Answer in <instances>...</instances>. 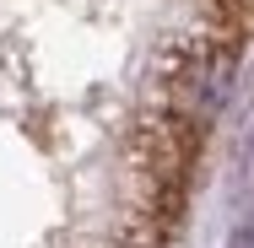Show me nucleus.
<instances>
[{
    "mask_svg": "<svg viewBox=\"0 0 254 248\" xmlns=\"http://www.w3.org/2000/svg\"><path fill=\"white\" fill-rule=\"evenodd\" d=\"M233 248H249V243H233Z\"/></svg>",
    "mask_w": 254,
    "mask_h": 248,
    "instance_id": "nucleus-1",
    "label": "nucleus"
}]
</instances>
